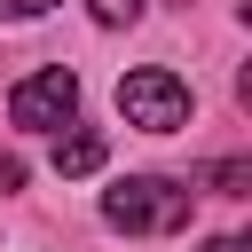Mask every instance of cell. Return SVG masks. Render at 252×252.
<instances>
[{
  "instance_id": "obj_1",
  "label": "cell",
  "mask_w": 252,
  "mask_h": 252,
  "mask_svg": "<svg viewBox=\"0 0 252 252\" xmlns=\"http://www.w3.org/2000/svg\"><path fill=\"white\" fill-rule=\"evenodd\" d=\"M102 220L126 228V236H173V228H189V189L165 181V173H134L102 197Z\"/></svg>"
},
{
  "instance_id": "obj_2",
  "label": "cell",
  "mask_w": 252,
  "mask_h": 252,
  "mask_svg": "<svg viewBox=\"0 0 252 252\" xmlns=\"http://www.w3.org/2000/svg\"><path fill=\"white\" fill-rule=\"evenodd\" d=\"M118 110H126V126H142V134H181V126H189V87H181L165 63H142V71L118 79Z\"/></svg>"
},
{
  "instance_id": "obj_3",
  "label": "cell",
  "mask_w": 252,
  "mask_h": 252,
  "mask_svg": "<svg viewBox=\"0 0 252 252\" xmlns=\"http://www.w3.org/2000/svg\"><path fill=\"white\" fill-rule=\"evenodd\" d=\"M79 110V79L63 71V63H47V71H32V79H16V94H8V118L16 126H32V134H47V126H63Z\"/></svg>"
},
{
  "instance_id": "obj_4",
  "label": "cell",
  "mask_w": 252,
  "mask_h": 252,
  "mask_svg": "<svg viewBox=\"0 0 252 252\" xmlns=\"http://www.w3.org/2000/svg\"><path fill=\"white\" fill-rule=\"evenodd\" d=\"M94 165H102V134H87V126H79V134H63V142H55V173H63V181H79V173H94Z\"/></svg>"
},
{
  "instance_id": "obj_5",
  "label": "cell",
  "mask_w": 252,
  "mask_h": 252,
  "mask_svg": "<svg viewBox=\"0 0 252 252\" xmlns=\"http://www.w3.org/2000/svg\"><path fill=\"white\" fill-rule=\"evenodd\" d=\"M205 181H213L220 197H244V189H252V165H244V158H220V165H213Z\"/></svg>"
},
{
  "instance_id": "obj_6",
  "label": "cell",
  "mask_w": 252,
  "mask_h": 252,
  "mask_svg": "<svg viewBox=\"0 0 252 252\" xmlns=\"http://www.w3.org/2000/svg\"><path fill=\"white\" fill-rule=\"evenodd\" d=\"M142 0H94V24H134Z\"/></svg>"
},
{
  "instance_id": "obj_7",
  "label": "cell",
  "mask_w": 252,
  "mask_h": 252,
  "mask_svg": "<svg viewBox=\"0 0 252 252\" xmlns=\"http://www.w3.org/2000/svg\"><path fill=\"white\" fill-rule=\"evenodd\" d=\"M55 0H0V24H32V16H47Z\"/></svg>"
},
{
  "instance_id": "obj_8",
  "label": "cell",
  "mask_w": 252,
  "mask_h": 252,
  "mask_svg": "<svg viewBox=\"0 0 252 252\" xmlns=\"http://www.w3.org/2000/svg\"><path fill=\"white\" fill-rule=\"evenodd\" d=\"M8 189H24V165H16V158H0V197H8Z\"/></svg>"
},
{
  "instance_id": "obj_9",
  "label": "cell",
  "mask_w": 252,
  "mask_h": 252,
  "mask_svg": "<svg viewBox=\"0 0 252 252\" xmlns=\"http://www.w3.org/2000/svg\"><path fill=\"white\" fill-rule=\"evenodd\" d=\"M205 252H244V236H213V244H205Z\"/></svg>"
}]
</instances>
